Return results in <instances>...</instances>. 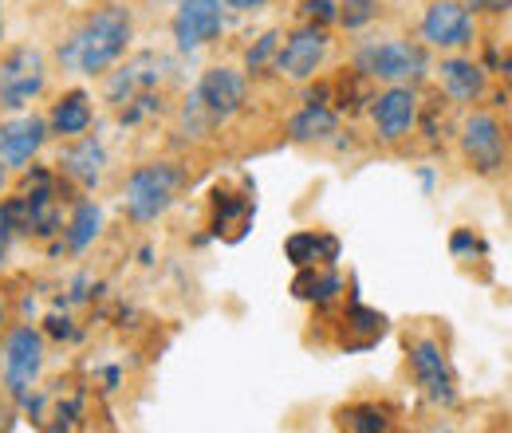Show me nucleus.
Here are the masks:
<instances>
[{
  "label": "nucleus",
  "instance_id": "nucleus-1",
  "mask_svg": "<svg viewBox=\"0 0 512 433\" xmlns=\"http://www.w3.org/2000/svg\"><path fill=\"white\" fill-rule=\"evenodd\" d=\"M130 28L134 24H130L127 8L111 4V8L95 12L60 48V63H64L67 71H79V75H99V71H107L111 63L127 52Z\"/></svg>",
  "mask_w": 512,
  "mask_h": 433
},
{
  "label": "nucleus",
  "instance_id": "nucleus-2",
  "mask_svg": "<svg viewBox=\"0 0 512 433\" xmlns=\"http://www.w3.org/2000/svg\"><path fill=\"white\" fill-rule=\"evenodd\" d=\"M182 182H186V174H182L174 162H150V166L134 170L127 182L130 217H134V221H158V217L174 205Z\"/></svg>",
  "mask_w": 512,
  "mask_h": 433
},
{
  "label": "nucleus",
  "instance_id": "nucleus-3",
  "mask_svg": "<svg viewBox=\"0 0 512 433\" xmlns=\"http://www.w3.org/2000/svg\"><path fill=\"white\" fill-rule=\"evenodd\" d=\"M359 71L371 75V79H383V83H406V79H418L426 71V52L410 40H383V44H367L359 48Z\"/></svg>",
  "mask_w": 512,
  "mask_h": 433
},
{
  "label": "nucleus",
  "instance_id": "nucleus-4",
  "mask_svg": "<svg viewBox=\"0 0 512 433\" xmlns=\"http://www.w3.org/2000/svg\"><path fill=\"white\" fill-rule=\"evenodd\" d=\"M44 79H48L44 56L32 48H16L12 56L0 60V107L16 111V107L32 103L44 91Z\"/></svg>",
  "mask_w": 512,
  "mask_h": 433
},
{
  "label": "nucleus",
  "instance_id": "nucleus-5",
  "mask_svg": "<svg viewBox=\"0 0 512 433\" xmlns=\"http://www.w3.org/2000/svg\"><path fill=\"white\" fill-rule=\"evenodd\" d=\"M245 95H249V83L241 71L233 67H213L201 75V87H197V107L209 115V123H225L233 119L241 107H245Z\"/></svg>",
  "mask_w": 512,
  "mask_h": 433
},
{
  "label": "nucleus",
  "instance_id": "nucleus-6",
  "mask_svg": "<svg viewBox=\"0 0 512 433\" xmlns=\"http://www.w3.org/2000/svg\"><path fill=\"white\" fill-rule=\"evenodd\" d=\"M461 146L481 174H497L505 166V130L493 115H469L461 126Z\"/></svg>",
  "mask_w": 512,
  "mask_h": 433
},
{
  "label": "nucleus",
  "instance_id": "nucleus-7",
  "mask_svg": "<svg viewBox=\"0 0 512 433\" xmlns=\"http://www.w3.org/2000/svg\"><path fill=\"white\" fill-rule=\"evenodd\" d=\"M225 28V12L221 0H182L178 16H174V40L182 52L205 48L209 40H217Z\"/></svg>",
  "mask_w": 512,
  "mask_h": 433
},
{
  "label": "nucleus",
  "instance_id": "nucleus-8",
  "mask_svg": "<svg viewBox=\"0 0 512 433\" xmlns=\"http://www.w3.org/2000/svg\"><path fill=\"white\" fill-rule=\"evenodd\" d=\"M40 363H44V343L32 327H20L12 331L8 347H4V382L12 394H28V386L36 382L40 374Z\"/></svg>",
  "mask_w": 512,
  "mask_h": 433
},
{
  "label": "nucleus",
  "instance_id": "nucleus-9",
  "mask_svg": "<svg viewBox=\"0 0 512 433\" xmlns=\"http://www.w3.org/2000/svg\"><path fill=\"white\" fill-rule=\"evenodd\" d=\"M422 36L434 48H465L473 40V16L461 0H438V4L426 8Z\"/></svg>",
  "mask_w": 512,
  "mask_h": 433
},
{
  "label": "nucleus",
  "instance_id": "nucleus-10",
  "mask_svg": "<svg viewBox=\"0 0 512 433\" xmlns=\"http://www.w3.org/2000/svg\"><path fill=\"white\" fill-rule=\"evenodd\" d=\"M410 367H414L418 386L426 390V398H434V402H442V406H449V402L457 398V390H453V371H449V363H446V351H442L434 339H418V343L410 347Z\"/></svg>",
  "mask_w": 512,
  "mask_h": 433
},
{
  "label": "nucleus",
  "instance_id": "nucleus-11",
  "mask_svg": "<svg viewBox=\"0 0 512 433\" xmlns=\"http://www.w3.org/2000/svg\"><path fill=\"white\" fill-rule=\"evenodd\" d=\"M327 56V36L323 28H304L296 36H288V44L276 52V71L288 79H312L316 67Z\"/></svg>",
  "mask_w": 512,
  "mask_h": 433
},
{
  "label": "nucleus",
  "instance_id": "nucleus-12",
  "mask_svg": "<svg viewBox=\"0 0 512 433\" xmlns=\"http://www.w3.org/2000/svg\"><path fill=\"white\" fill-rule=\"evenodd\" d=\"M48 138V123L36 119V115H24V119H12V123L0 126V162L4 166H24L32 162V154L44 146Z\"/></svg>",
  "mask_w": 512,
  "mask_h": 433
},
{
  "label": "nucleus",
  "instance_id": "nucleus-13",
  "mask_svg": "<svg viewBox=\"0 0 512 433\" xmlns=\"http://www.w3.org/2000/svg\"><path fill=\"white\" fill-rule=\"evenodd\" d=\"M414 119H418V99H414L410 87L394 83L386 95H379V103H375V126H379V134H383L386 142H398L414 126Z\"/></svg>",
  "mask_w": 512,
  "mask_h": 433
},
{
  "label": "nucleus",
  "instance_id": "nucleus-14",
  "mask_svg": "<svg viewBox=\"0 0 512 433\" xmlns=\"http://www.w3.org/2000/svg\"><path fill=\"white\" fill-rule=\"evenodd\" d=\"M158 79H162V60H158V56H138V60H130L127 67L107 83V95H111V103L127 107L134 99H142Z\"/></svg>",
  "mask_w": 512,
  "mask_h": 433
},
{
  "label": "nucleus",
  "instance_id": "nucleus-15",
  "mask_svg": "<svg viewBox=\"0 0 512 433\" xmlns=\"http://www.w3.org/2000/svg\"><path fill=\"white\" fill-rule=\"evenodd\" d=\"M442 87L457 103H473L485 95V71L473 60H446L442 63Z\"/></svg>",
  "mask_w": 512,
  "mask_h": 433
},
{
  "label": "nucleus",
  "instance_id": "nucleus-16",
  "mask_svg": "<svg viewBox=\"0 0 512 433\" xmlns=\"http://www.w3.org/2000/svg\"><path fill=\"white\" fill-rule=\"evenodd\" d=\"M103 166H107V154H103V146L95 138H83L79 146H71L64 154V170L83 186H95L103 178Z\"/></svg>",
  "mask_w": 512,
  "mask_h": 433
},
{
  "label": "nucleus",
  "instance_id": "nucleus-17",
  "mask_svg": "<svg viewBox=\"0 0 512 433\" xmlns=\"http://www.w3.org/2000/svg\"><path fill=\"white\" fill-rule=\"evenodd\" d=\"M335 111H327L323 103H312V107H304L292 123H288V134L296 138V142H323V138H331L335 134Z\"/></svg>",
  "mask_w": 512,
  "mask_h": 433
},
{
  "label": "nucleus",
  "instance_id": "nucleus-18",
  "mask_svg": "<svg viewBox=\"0 0 512 433\" xmlns=\"http://www.w3.org/2000/svg\"><path fill=\"white\" fill-rule=\"evenodd\" d=\"M52 126H56L60 134H83V130L91 126V99H87L83 91L64 95V99L56 103V111H52Z\"/></svg>",
  "mask_w": 512,
  "mask_h": 433
},
{
  "label": "nucleus",
  "instance_id": "nucleus-19",
  "mask_svg": "<svg viewBox=\"0 0 512 433\" xmlns=\"http://www.w3.org/2000/svg\"><path fill=\"white\" fill-rule=\"evenodd\" d=\"M320 252L327 260H335V256H339V241H335V237H316V233H296V237L288 241V256H292V264H300V268L323 264Z\"/></svg>",
  "mask_w": 512,
  "mask_h": 433
},
{
  "label": "nucleus",
  "instance_id": "nucleus-20",
  "mask_svg": "<svg viewBox=\"0 0 512 433\" xmlns=\"http://www.w3.org/2000/svg\"><path fill=\"white\" fill-rule=\"evenodd\" d=\"M99 225H103L99 205H91V201H87V205H79V209H75V217H71V225H67V248L83 252V248L99 237Z\"/></svg>",
  "mask_w": 512,
  "mask_h": 433
},
{
  "label": "nucleus",
  "instance_id": "nucleus-21",
  "mask_svg": "<svg viewBox=\"0 0 512 433\" xmlns=\"http://www.w3.org/2000/svg\"><path fill=\"white\" fill-rule=\"evenodd\" d=\"M375 12H379V0H343L339 4V20L347 28H363L367 20H375Z\"/></svg>",
  "mask_w": 512,
  "mask_h": 433
},
{
  "label": "nucleus",
  "instance_id": "nucleus-22",
  "mask_svg": "<svg viewBox=\"0 0 512 433\" xmlns=\"http://www.w3.org/2000/svg\"><path fill=\"white\" fill-rule=\"evenodd\" d=\"M335 288H339V280H335L331 272H327V276H300V280H296V296H300V300H327Z\"/></svg>",
  "mask_w": 512,
  "mask_h": 433
},
{
  "label": "nucleus",
  "instance_id": "nucleus-23",
  "mask_svg": "<svg viewBox=\"0 0 512 433\" xmlns=\"http://www.w3.org/2000/svg\"><path fill=\"white\" fill-rule=\"evenodd\" d=\"M20 225V205L16 201H4L0 205V264H4V252H8V237H12V229Z\"/></svg>",
  "mask_w": 512,
  "mask_h": 433
},
{
  "label": "nucleus",
  "instance_id": "nucleus-24",
  "mask_svg": "<svg viewBox=\"0 0 512 433\" xmlns=\"http://www.w3.org/2000/svg\"><path fill=\"white\" fill-rule=\"evenodd\" d=\"M276 44H280V32L260 36V44H256V48H249V56H245V67H249V71H260V67L268 63V56L276 52Z\"/></svg>",
  "mask_w": 512,
  "mask_h": 433
},
{
  "label": "nucleus",
  "instance_id": "nucleus-25",
  "mask_svg": "<svg viewBox=\"0 0 512 433\" xmlns=\"http://www.w3.org/2000/svg\"><path fill=\"white\" fill-rule=\"evenodd\" d=\"M304 12H308L312 20H316V16H320V20H339V12H335V4H331V0H308V4H304Z\"/></svg>",
  "mask_w": 512,
  "mask_h": 433
},
{
  "label": "nucleus",
  "instance_id": "nucleus-26",
  "mask_svg": "<svg viewBox=\"0 0 512 433\" xmlns=\"http://www.w3.org/2000/svg\"><path fill=\"white\" fill-rule=\"evenodd\" d=\"M465 8H473V12H505L512 8V0H461Z\"/></svg>",
  "mask_w": 512,
  "mask_h": 433
},
{
  "label": "nucleus",
  "instance_id": "nucleus-27",
  "mask_svg": "<svg viewBox=\"0 0 512 433\" xmlns=\"http://www.w3.org/2000/svg\"><path fill=\"white\" fill-rule=\"evenodd\" d=\"M229 8H241V12H253V8H260V4H268V0H225Z\"/></svg>",
  "mask_w": 512,
  "mask_h": 433
},
{
  "label": "nucleus",
  "instance_id": "nucleus-28",
  "mask_svg": "<svg viewBox=\"0 0 512 433\" xmlns=\"http://www.w3.org/2000/svg\"><path fill=\"white\" fill-rule=\"evenodd\" d=\"M0 186H4V162H0Z\"/></svg>",
  "mask_w": 512,
  "mask_h": 433
},
{
  "label": "nucleus",
  "instance_id": "nucleus-29",
  "mask_svg": "<svg viewBox=\"0 0 512 433\" xmlns=\"http://www.w3.org/2000/svg\"><path fill=\"white\" fill-rule=\"evenodd\" d=\"M0 319H4V304H0Z\"/></svg>",
  "mask_w": 512,
  "mask_h": 433
},
{
  "label": "nucleus",
  "instance_id": "nucleus-30",
  "mask_svg": "<svg viewBox=\"0 0 512 433\" xmlns=\"http://www.w3.org/2000/svg\"><path fill=\"white\" fill-rule=\"evenodd\" d=\"M0 4H4V0H0ZM0 28H4V20H0Z\"/></svg>",
  "mask_w": 512,
  "mask_h": 433
}]
</instances>
